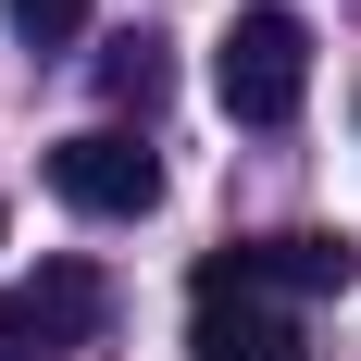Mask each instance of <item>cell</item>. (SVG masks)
<instances>
[{
  "mask_svg": "<svg viewBox=\"0 0 361 361\" xmlns=\"http://www.w3.org/2000/svg\"><path fill=\"white\" fill-rule=\"evenodd\" d=\"M212 100L237 112V125H287V112L312 100V25H299L287 0H250V13L212 37Z\"/></svg>",
  "mask_w": 361,
  "mask_h": 361,
  "instance_id": "cell-1",
  "label": "cell"
},
{
  "mask_svg": "<svg viewBox=\"0 0 361 361\" xmlns=\"http://www.w3.org/2000/svg\"><path fill=\"white\" fill-rule=\"evenodd\" d=\"M100 324H112L100 262H37L25 287L0 299V361H25V349H87Z\"/></svg>",
  "mask_w": 361,
  "mask_h": 361,
  "instance_id": "cell-2",
  "label": "cell"
},
{
  "mask_svg": "<svg viewBox=\"0 0 361 361\" xmlns=\"http://www.w3.org/2000/svg\"><path fill=\"white\" fill-rule=\"evenodd\" d=\"M50 187H63L75 212H100V224H137L149 200H162V162H149L125 125H75V137L50 149Z\"/></svg>",
  "mask_w": 361,
  "mask_h": 361,
  "instance_id": "cell-3",
  "label": "cell"
},
{
  "mask_svg": "<svg viewBox=\"0 0 361 361\" xmlns=\"http://www.w3.org/2000/svg\"><path fill=\"white\" fill-rule=\"evenodd\" d=\"M187 349L200 361H312L299 349V312H274L262 287H237V262H200V324H187Z\"/></svg>",
  "mask_w": 361,
  "mask_h": 361,
  "instance_id": "cell-4",
  "label": "cell"
},
{
  "mask_svg": "<svg viewBox=\"0 0 361 361\" xmlns=\"http://www.w3.org/2000/svg\"><path fill=\"white\" fill-rule=\"evenodd\" d=\"M237 274H250L262 299H324V287L361 274V237H336V224H287V237H250Z\"/></svg>",
  "mask_w": 361,
  "mask_h": 361,
  "instance_id": "cell-5",
  "label": "cell"
},
{
  "mask_svg": "<svg viewBox=\"0 0 361 361\" xmlns=\"http://www.w3.org/2000/svg\"><path fill=\"white\" fill-rule=\"evenodd\" d=\"M100 87H112L125 112H149L162 87H175V63H162V37H112V50H100Z\"/></svg>",
  "mask_w": 361,
  "mask_h": 361,
  "instance_id": "cell-6",
  "label": "cell"
},
{
  "mask_svg": "<svg viewBox=\"0 0 361 361\" xmlns=\"http://www.w3.org/2000/svg\"><path fill=\"white\" fill-rule=\"evenodd\" d=\"M0 13H13L25 50H75V37H87V0H0Z\"/></svg>",
  "mask_w": 361,
  "mask_h": 361,
  "instance_id": "cell-7",
  "label": "cell"
}]
</instances>
